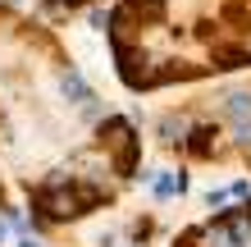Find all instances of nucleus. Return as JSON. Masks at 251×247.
<instances>
[{
    "mask_svg": "<svg viewBox=\"0 0 251 247\" xmlns=\"http://www.w3.org/2000/svg\"><path fill=\"white\" fill-rule=\"evenodd\" d=\"M60 92H64L69 101H78V106H82V101H92V92H87V82H82L78 74H64V78H60Z\"/></svg>",
    "mask_w": 251,
    "mask_h": 247,
    "instance_id": "2",
    "label": "nucleus"
},
{
    "mask_svg": "<svg viewBox=\"0 0 251 247\" xmlns=\"http://www.w3.org/2000/svg\"><path fill=\"white\" fill-rule=\"evenodd\" d=\"M19 247H41V243H32V238H23V243H19Z\"/></svg>",
    "mask_w": 251,
    "mask_h": 247,
    "instance_id": "3",
    "label": "nucleus"
},
{
    "mask_svg": "<svg viewBox=\"0 0 251 247\" xmlns=\"http://www.w3.org/2000/svg\"><path fill=\"white\" fill-rule=\"evenodd\" d=\"M0 243H5V220H0Z\"/></svg>",
    "mask_w": 251,
    "mask_h": 247,
    "instance_id": "4",
    "label": "nucleus"
},
{
    "mask_svg": "<svg viewBox=\"0 0 251 247\" xmlns=\"http://www.w3.org/2000/svg\"><path fill=\"white\" fill-rule=\"evenodd\" d=\"M146 179H151V188H155V197H178L183 192V188H187V179H183V174H146Z\"/></svg>",
    "mask_w": 251,
    "mask_h": 247,
    "instance_id": "1",
    "label": "nucleus"
}]
</instances>
